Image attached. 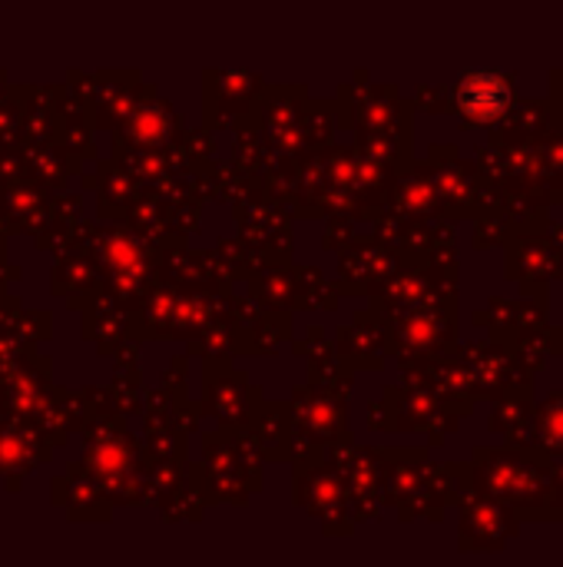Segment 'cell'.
<instances>
[{"label":"cell","instance_id":"1","mask_svg":"<svg viewBox=\"0 0 563 567\" xmlns=\"http://www.w3.org/2000/svg\"><path fill=\"white\" fill-rule=\"evenodd\" d=\"M455 100L468 120L488 123V120H498L504 113V106L511 103V83L491 70H475L458 83Z\"/></svg>","mask_w":563,"mask_h":567}]
</instances>
